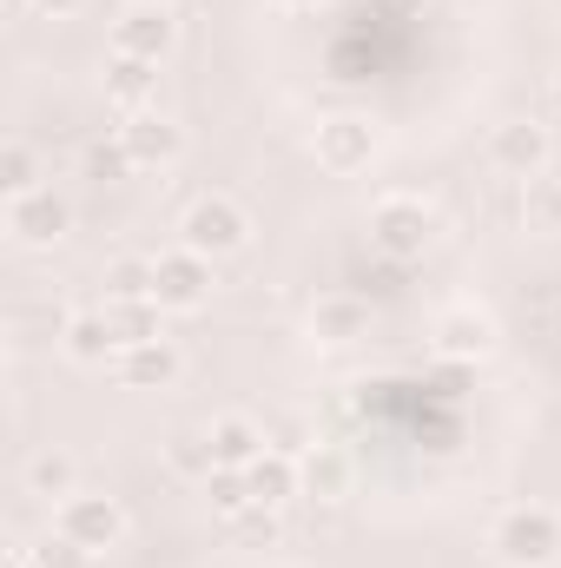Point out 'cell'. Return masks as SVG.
<instances>
[{"mask_svg": "<svg viewBox=\"0 0 561 568\" xmlns=\"http://www.w3.org/2000/svg\"><path fill=\"white\" fill-rule=\"evenodd\" d=\"M489 556L502 568H549L561 562V516L542 503H516L489 529Z\"/></svg>", "mask_w": 561, "mask_h": 568, "instance_id": "obj_1", "label": "cell"}, {"mask_svg": "<svg viewBox=\"0 0 561 568\" xmlns=\"http://www.w3.org/2000/svg\"><path fill=\"white\" fill-rule=\"evenodd\" d=\"M370 245L397 265H417L422 252L436 245V205L417 192H390L370 205Z\"/></svg>", "mask_w": 561, "mask_h": 568, "instance_id": "obj_2", "label": "cell"}, {"mask_svg": "<svg viewBox=\"0 0 561 568\" xmlns=\"http://www.w3.org/2000/svg\"><path fill=\"white\" fill-rule=\"evenodd\" d=\"M245 239H252V219H245V205H238V199H225V192L192 199V205H185V219H178V245H192L198 258H232Z\"/></svg>", "mask_w": 561, "mask_h": 568, "instance_id": "obj_3", "label": "cell"}, {"mask_svg": "<svg viewBox=\"0 0 561 568\" xmlns=\"http://www.w3.org/2000/svg\"><path fill=\"white\" fill-rule=\"evenodd\" d=\"M53 529L73 536L86 556H106V549H120V536H126V509H120L113 496H86V489H73V496L53 509Z\"/></svg>", "mask_w": 561, "mask_h": 568, "instance_id": "obj_4", "label": "cell"}, {"mask_svg": "<svg viewBox=\"0 0 561 568\" xmlns=\"http://www.w3.org/2000/svg\"><path fill=\"white\" fill-rule=\"evenodd\" d=\"M310 152H317L324 172L350 179V172H364V165L377 159V126H370L364 113H330V120L310 133Z\"/></svg>", "mask_w": 561, "mask_h": 568, "instance_id": "obj_5", "label": "cell"}, {"mask_svg": "<svg viewBox=\"0 0 561 568\" xmlns=\"http://www.w3.org/2000/svg\"><path fill=\"white\" fill-rule=\"evenodd\" d=\"M67 225H73V205L53 185H33V192L7 199V239L13 245H60Z\"/></svg>", "mask_w": 561, "mask_h": 568, "instance_id": "obj_6", "label": "cell"}, {"mask_svg": "<svg viewBox=\"0 0 561 568\" xmlns=\"http://www.w3.org/2000/svg\"><path fill=\"white\" fill-rule=\"evenodd\" d=\"M152 297H159L165 311H198V304L212 297V258H198L192 245L159 252V258H152Z\"/></svg>", "mask_w": 561, "mask_h": 568, "instance_id": "obj_7", "label": "cell"}, {"mask_svg": "<svg viewBox=\"0 0 561 568\" xmlns=\"http://www.w3.org/2000/svg\"><path fill=\"white\" fill-rule=\"evenodd\" d=\"M113 140L126 145L133 172H165V165H178V152H185V133H178L165 113H152V106H145V113H126Z\"/></svg>", "mask_w": 561, "mask_h": 568, "instance_id": "obj_8", "label": "cell"}, {"mask_svg": "<svg viewBox=\"0 0 561 568\" xmlns=\"http://www.w3.org/2000/svg\"><path fill=\"white\" fill-rule=\"evenodd\" d=\"M172 7H159V0H133L120 20H113V53H126V60H165L172 53Z\"/></svg>", "mask_w": 561, "mask_h": 568, "instance_id": "obj_9", "label": "cell"}, {"mask_svg": "<svg viewBox=\"0 0 561 568\" xmlns=\"http://www.w3.org/2000/svg\"><path fill=\"white\" fill-rule=\"evenodd\" d=\"M549 152H555L549 145V126H536V120H509V126L489 133V165L509 172V179H542Z\"/></svg>", "mask_w": 561, "mask_h": 568, "instance_id": "obj_10", "label": "cell"}, {"mask_svg": "<svg viewBox=\"0 0 561 568\" xmlns=\"http://www.w3.org/2000/svg\"><path fill=\"white\" fill-rule=\"evenodd\" d=\"M178 371H185V357H178L172 337H152V344H133V351L113 357V377H120L126 390H172Z\"/></svg>", "mask_w": 561, "mask_h": 568, "instance_id": "obj_11", "label": "cell"}, {"mask_svg": "<svg viewBox=\"0 0 561 568\" xmlns=\"http://www.w3.org/2000/svg\"><path fill=\"white\" fill-rule=\"evenodd\" d=\"M436 351L449 357V364H482L489 351H496V324L482 317V311H442L436 317Z\"/></svg>", "mask_w": 561, "mask_h": 568, "instance_id": "obj_12", "label": "cell"}, {"mask_svg": "<svg viewBox=\"0 0 561 568\" xmlns=\"http://www.w3.org/2000/svg\"><path fill=\"white\" fill-rule=\"evenodd\" d=\"M245 483H252V503H258V509H284L290 496H304V463H297L290 449H265V456L245 469Z\"/></svg>", "mask_w": 561, "mask_h": 568, "instance_id": "obj_13", "label": "cell"}, {"mask_svg": "<svg viewBox=\"0 0 561 568\" xmlns=\"http://www.w3.org/2000/svg\"><path fill=\"white\" fill-rule=\"evenodd\" d=\"M60 351H67L80 371H100L106 357H120V337H113L106 311H80V317H67V331H60Z\"/></svg>", "mask_w": 561, "mask_h": 568, "instance_id": "obj_14", "label": "cell"}, {"mask_svg": "<svg viewBox=\"0 0 561 568\" xmlns=\"http://www.w3.org/2000/svg\"><path fill=\"white\" fill-rule=\"evenodd\" d=\"M152 93H159V67H152V60H126V53L106 60V100H113L120 113H145Z\"/></svg>", "mask_w": 561, "mask_h": 568, "instance_id": "obj_15", "label": "cell"}, {"mask_svg": "<svg viewBox=\"0 0 561 568\" xmlns=\"http://www.w3.org/2000/svg\"><path fill=\"white\" fill-rule=\"evenodd\" d=\"M106 311V324H113V337H120V351H133V344H152V337H165V304L159 297H120V304H100Z\"/></svg>", "mask_w": 561, "mask_h": 568, "instance_id": "obj_16", "label": "cell"}, {"mask_svg": "<svg viewBox=\"0 0 561 568\" xmlns=\"http://www.w3.org/2000/svg\"><path fill=\"white\" fill-rule=\"evenodd\" d=\"M205 436H212V456H218V469H252V463L265 456V429L252 424V417H218Z\"/></svg>", "mask_w": 561, "mask_h": 568, "instance_id": "obj_17", "label": "cell"}, {"mask_svg": "<svg viewBox=\"0 0 561 568\" xmlns=\"http://www.w3.org/2000/svg\"><path fill=\"white\" fill-rule=\"evenodd\" d=\"M364 324H370V304H357V297H317V311H310V331L324 344H350V337H364Z\"/></svg>", "mask_w": 561, "mask_h": 568, "instance_id": "obj_18", "label": "cell"}, {"mask_svg": "<svg viewBox=\"0 0 561 568\" xmlns=\"http://www.w3.org/2000/svg\"><path fill=\"white\" fill-rule=\"evenodd\" d=\"M73 483H80V469H73V456H67V449H40V456H27V496L67 503V496H73Z\"/></svg>", "mask_w": 561, "mask_h": 568, "instance_id": "obj_19", "label": "cell"}, {"mask_svg": "<svg viewBox=\"0 0 561 568\" xmlns=\"http://www.w3.org/2000/svg\"><path fill=\"white\" fill-rule=\"evenodd\" d=\"M165 463H172L178 476H192V483H205V476L218 469V456H212V436H205V429H178V436L165 443Z\"/></svg>", "mask_w": 561, "mask_h": 568, "instance_id": "obj_20", "label": "cell"}, {"mask_svg": "<svg viewBox=\"0 0 561 568\" xmlns=\"http://www.w3.org/2000/svg\"><path fill=\"white\" fill-rule=\"evenodd\" d=\"M205 503H212L225 523H238L245 509H258V503H252V483H245V469H212V476H205Z\"/></svg>", "mask_w": 561, "mask_h": 568, "instance_id": "obj_21", "label": "cell"}, {"mask_svg": "<svg viewBox=\"0 0 561 568\" xmlns=\"http://www.w3.org/2000/svg\"><path fill=\"white\" fill-rule=\"evenodd\" d=\"M304 489H310V496H330V503H337V496L350 489V463H344L337 449H310V463H304Z\"/></svg>", "mask_w": 561, "mask_h": 568, "instance_id": "obj_22", "label": "cell"}, {"mask_svg": "<svg viewBox=\"0 0 561 568\" xmlns=\"http://www.w3.org/2000/svg\"><path fill=\"white\" fill-rule=\"evenodd\" d=\"M120 297H152V258H113L106 265V304Z\"/></svg>", "mask_w": 561, "mask_h": 568, "instance_id": "obj_23", "label": "cell"}, {"mask_svg": "<svg viewBox=\"0 0 561 568\" xmlns=\"http://www.w3.org/2000/svg\"><path fill=\"white\" fill-rule=\"evenodd\" d=\"M33 185H40L33 152H27L20 140H7V145H0V192H7V199H20V192H33Z\"/></svg>", "mask_w": 561, "mask_h": 568, "instance_id": "obj_24", "label": "cell"}, {"mask_svg": "<svg viewBox=\"0 0 561 568\" xmlns=\"http://www.w3.org/2000/svg\"><path fill=\"white\" fill-rule=\"evenodd\" d=\"M27 556H33V568H86V562H93V556H86L73 536H60V529H53V536H40Z\"/></svg>", "mask_w": 561, "mask_h": 568, "instance_id": "obj_25", "label": "cell"}, {"mask_svg": "<svg viewBox=\"0 0 561 568\" xmlns=\"http://www.w3.org/2000/svg\"><path fill=\"white\" fill-rule=\"evenodd\" d=\"M86 172H93V179H120V172H133V159H126V145L120 140L93 145V152H86Z\"/></svg>", "mask_w": 561, "mask_h": 568, "instance_id": "obj_26", "label": "cell"}, {"mask_svg": "<svg viewBox=\"0 0 561 568\" xmlns=\"http://www.w3.org/2000/svg\"><path fill=\"white\" fill-rule=\"evenodd\" d=\"M529 212H536L542 225H561V192H549V185H542V192L529 199Z\"/></svg>", "mask_w": 561, "mask_h": 568, "instance_id": "obj_27", "label": "cell"}, {"mask_svg": "<svg viewBox=\"0 0 561 568\" xmlns=\"http://www.w3.org/2000/svg\"><path fill=\"white\" fill-rule=\"evenodd\" d=\"M27 7H33V13H47V20H67L80 0H27Z\"/></svg>", "mask_w": 561, "mask_h": 568, "instance_id": "obj_28", "label": "cell"}, {"mask_svg": "<svg viewBox=\"0 0 561 568\" xmlns=\"http://www.w3.org/2000/svg\"><path fill=\"white\" fill-rule=\"evenodd\" d=\"M7 568H33V556H27V549H13V556H7Z\"/></svg>", "mask_w": 561, "mask_h": 568, "instance_id": "obj_29", "label": "cell"}, {"mask_svg": "<svg viewBox=\"0 0 561 568\" xmlns=\"http://www.w3.org/2000/svg\"><path fill=\"white\" fill-rule=\"evenodd\" d=\"M284 7H297V13H317V7H324V0H284Z\"/></svg>", "mask_w": 561, "mask_h": 568, "instance_id": "obj_30", "label": "cell"}, {"mask_svg": "<svg viewBox=\"0 0 561 568\" xmlns=\"http://www.w3.org/2000/svg\"><path fill=\"white\" fill-rule=\"evenodd\" d=\"M549 106H555V113H561V80H555V87H549Z\"/></svg>", "mask_w": 561, "mask_h": 568, "instance_id": "obj_31", "label": "cell"}, {"mask_svg": "<svg viewBox=\"0 0 561 568\" xmlns=\"http://www.w3.org/2000/svg\"><path fill=\"white\" fill-rule=\"evenodd\" d=\"M159 7H172V0H159Z\"/></svg>", "mask_w": 561, "mask_h": 568, "instance_id": "obj_32", "label": "cell"}]
</instances>
